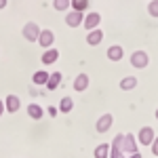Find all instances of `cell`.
<instances>
[{
  "label": "cell",
  "mask_w": 158,
  "mask_h": 158,
  "mask_svg": "<svg viewBox=\"0 0 158 158\" xmlns=\"http://www.w3.org/2000/svg\"><path fill=\"white\" fill-rule=\"evenodd\" d=\"M135 152H139V143H137V137L131 133L122 135V154L124 156H131Z\"/></svg>",
  "instance_id": "obj_1"
},
{
  "label": "cell",
  "mask_w": 158,
  "mask_h": 158,
  "mask_svg": "<svg viewBox=\"0 0 158 158\" xmlns=\"http://www.w3.org/2000/svg\"><path fill=\"white\" fill-rule=\"evenodd\" d=\"M40 25L34 23V21H27V23L23 25V30H21V34H23V38L27 40V42H36L38 36H40Z\"/></svg>",
  "instance_id": "obj_2"
},
{
  "label": "cell",
  "mask_w": 158,
  "mask_h": 158,
  "mask_svg": "<svg viewBox=\"0 0 158 158\" xmlns=\"http://www.w3.org/2000/svg\"><path fill=\"white\" fill-rule=\"evenodd\" d=\"M148 63H150V55H148L146 51H133V55H131V65H133V68L146 70Z\"/></svg>",
  "instance_id": "obj_3"
},
{
  "label": "cell",
  "mask_w": 158,
  "mask_h": 158,
  "mask_svg": "<svg viewBox=\"0 0 158 158\" xmlns=\"http://www.w3.org/2000/svg\"><path fill=\"white\" fill-rule=\"evenodd\" d=\"M154 137H156V133H154V129L152 127H141L139 129V133H137V143L139 146H152V141H154Z\"/></svg>",
  "instance_id": "obj_4"
},
{
  "label": "cell",
  "mask_w": 158,
  "mask_h": 158,
  "mask_svg": "<svg viewBox=\"0 0 158 158\" xmlns=\"http://www.w3.org/2000/svg\"><path fill=\"white\" fill-rule=\"evenodd\" d=\"M112 124H114V116L112 114H101L95 122V131L97 133H108L110 129H112Z\"/></svg>",
  "instance_id": "obj_5"
},
{
  "label": "cell",
  "mask_w": 158,
  "mask_h": 158,
  "mask_svg": "<svg viewBox=\"0 0 158 158\" xmlns=\"http://www.w3.org/2000/svg\"><path fill=\"white\" fill-rule=\"evenodd\" d=\"M82 21H85V13L80 11H68V15H65V25L68 27H80L82 25Z\"/></svg>",
  "instance_id": "obj_6"
},
{
  "label": "cell",
  "mask_w": 158,
  "mask_h": 158,
  "mask_svg": "<svg viewBox=\"0 0 158 158\" xmlns=\"http://www.w3.org/2000/svg\"><path fill=\"white\" fill-rule=\"evenodd\" d=\"M82 23H85V30H86V32H91V30L99 27V23H101V15H99V13H95V11L86 13Z\"/></svg>",
  "instance_id": "obj_7"
},
{
  "label": "cell",
  "mask_w": 158,
  "mask_h": 158,
  "mask_svg": "<svg viewBox=\"0 0 158 158\" xmlns=\"http://www.w3.org/2000/svg\"><path fill=\"white\" fill-rule=\"evenodd\" d=\"M110 158H127L122 154V135H116L110 143Z\"/></svg>",
  "instance_id": "obj_8"
},
{
  "label": "cell",
  "mask_w": 158,
  "mask_h": 158,
  "mask_svg": "<svg viewBox=\"0 0 158 158\" xmlns=\"http://www.w3.org/2000/svg\"><path fill=\"white\" fill-rule=\"evenodd\" d=\"M36 42H38V44H40L44 51H47V49H51V47H53V42H55V34H53L51 30H42Z\"/></svg>",
  "instance_id": "obj_9"
},
{
  "label": "cell",
  "mask_w": 158,
  "mask_h": 158,
  "mask_svg": "<svg viewBox=\"0 0 158 158\" xmlns=\"http://www.w3.org/2000/svg\"><path fill=\"white\" fill-rule=\"evenodd\" d=\"M19 108H21V99L17 97V95H6V99H4V110L9 114H17Z\"/></svg>",
  "instance_id": "obj_10"
},
{
  "label": "cell",
  "mask_w": 158,
  "mask_h": 158,
  "mask_svg": "<svg viewBox=\"0 0 158 158\" xmlns=\"http://www.w3.org/2000/svg\"><path fill=\"white\" fill-rule=\"evenodd\" d=\"M101 40H103V30L101 27H95L86 34V44L89 47H97V44H101Z\"/></svg>",
  "instance_id": "obj_11"
},
{
  "label": "cell",
  "mask_w": 158,
  "mask_h": 158,
  "mask_svg": "<svg viewBox=\"0 0 158 158\" xmlns=\"http://www.w3.org/2000/svg\"><path fill=\"white\" fill-rule=\"evenodd\" d=\"M89 82H91V78H89V74H78L76 78H74V91H78V93H85L86 89H89Z\"/></svg>",
  "instance_id": "obj_12"
},
{
  "label": "cell",
  "mask_w": 158,
  "mask_h": 158,
  "mask_svg": "<svg viewBox=\"0 0 158 158\" xmlns=\"http://www.w3.org/2000/svg\"><path fill=\"white\" fill-rule=\"evenodd\" d=\"M106 55H108V59H110V61H120L122 57H124V49H122L120 44H112V47L108 49V53H106Z\"/></svg>",
  "instance_id": "obj_13"
},
{
  "label": "cell",
  "mask_w": 158,
  "mask_h": 158,
  "mask_svg": "<svg viewBox=\"0 0 158 158\" xmlns=\"http://www.w3.org/2000/svg\"><path fill=\"white\" fill-rule=\"evenodd\" d=\"M57 59H59V51L53 49V47H51V49H47L44 53H42V63H44V65H53V63H55Z\"/></svg>",
  "instance_id": "obj_14"
},
{
  "label": "cell",
  "mask_w": 158,
  "mask_h": 158,
  "mask_svg": "<svg viewBox=\"0 0 158 158\" xmlns=\"http://www.w3.org/2000/svg\"><path fill=\"white\" fill-rule=\"evenodd\" d=\"M61 72H53V74H49V80H47V89L49 91H55V89H59V82H61Z\"/></svg>",
  "instance_id": "obj_15"
},
{
  "label": "cell",
  "mask_w": 158,
  "mask_h": 158,
  "mask_svg": "<svg viewBox=\"0 0 158 158\" xmlns=\"http://www.w3.org/2000/svg\"><path fill=\"white\" fill-rule=\"evenodd\" d=\"M27 116L34 118V120H40V118L44 116V110L40 108L38 103H30V106H27Z\"/></svg>",
  "instance_id": "obj_16"
},
{
  "label": "cell",
  "mask_w": 158,
  "mask_h": 158,
  "mask_svg": "<svg viewBox=\"0 0 158 158\" xmlns=\"http://www.w3.org/2000/svg\"><path fill=\"white\" fill-rule=\"evenodd\" d=\"M137 85H139V82H137V78H135V76H124L118 86H120L122 91H133Z\"/></svg>",
  "instance_id": "obj_17"
},
{
  "label": "cell",
  "mask_w": 158,
  "mask_h": 158,
  "mask_svg": "<svg viewBox=\"0 0 158 158\" xmlns=\"http://www.w3.org/2000/svg\"><path fill=\"white\" fill-rule=\"evenodd\" d=\"M47 80H49V72H47V70H38V72L32 76V82H34V85H47Z\"/></svg>",
  "instance_id": "obj_18"
},
{
  "label": "cell",
  "mask_w": 158,
  "mask_h": 158,
  "mask_svg": "<svg viewBox=\"0 0 158 158\" xmlns=\"http://www.w3.org/2000/svg\"><path fill=\"white\" fill-rule=\"evenodd\" d=\"M89 2H91V0H70V9H72V11L85 13L86 9H89Z\"/></svg>",
  "instance_id": "obj_19"
},
{
  "label": "cell",
  "mask_w": 158,
  "mask_h": 158,
  "mask_svg": "<svg viewBox=\"0 0 158 158\" xmlns=\"http://www.w3.org/2000/svg\"><path fill=\"white\" fill-rule=\"evenodd\" d=\"M95 158H110V143H99L95 148Z\"/></svg>",
  "instance_id": "obj_20"
},
{
  "label": "cell",
  "mask_w": 158,
  "mask_h": 158,
  "mask_svg": "<svg viewBox=\"0 0 158 158\" xmlns=\"http://www.w3.org/2000/svg\"><path fill=\"white\" fill-rule=\"evenodd\" d=\"M53 9L59 13H68L70 11V0H53Z\"/></svg>",
  "instance_id": "obj_21"
},
{
  "label": "cell",
  "mask_w": 158,
  "mask_h": 158,
  "mask_svg": "<svg viewBox=\"0 0 158 158\" xmlns=\"http://www.w3.org/2000/svg\"><path fill=\"white\" fill-rule=\"evenodd\" d=\"M74 108V99L72 97H63L59 103V112H63V114H68V112H72Z\"/></svg>",
  "instance_id": "obj_22"
},
{
  "label": "cell",
  "mask_w": 158,
  "mask_h": 158,
  "mask_svg": "<svg viewBox=\"0 0 158 158\" xmlns=\"http://www.w3.org/2000/svg\"><path fill=\"white\" fill-rule=\"evenodd\" d=\"M148 15L150 17H158V0H150L148 2Z\"/></svg>",
  "instance_id": "obj_23"
},
{
  "label": "cell",
  "mask_w": 158,
  "mask_h": 158,
  "mask_svg": "<svg viewBox=\"0 0 158 158\" xmlns=\"http://www.w3.org/2000/svg\"><path fill=\"white\" fill-rule=\"evenodd\" d=\"M150 148H152V154H154V156H158V135L154 137V141H152V146H150Z\"/></svg>",
  "instance_id": "obj_24"
},
{
  "label": "cell",
  "mask_w": 158,
  "mask_h": 158,
  "mask_svg": "<svg viewBox=\"0 0 158 158\" xmlns=\"http://www.w3.org/2000/svg\"><path fill=\"white\" fill-rule=\"evenodd\" d=\"M47 112H49V116H57L59 108H53V106H49V110H47Z\"/></svg>",
  "instance_id": "obj_25"
},
{
  "label": "cell",
  "mask_w": 158,
  "mask_h": 158,
  "mask_svg": "<svg viewBox=\"0 0 158 158\" xmlns=\"http://www.w3.org/2000/svg\"><path fill=\"white\" fill-rule=\"evenodd\" d=\"M6 110H4V101H0V118H2V114H4Z\"/></svg>",
  "instance_id": "obj_26"
},
{
  "label": "cell",
  "mask_w": 158,
  "mask_h": 158,
  "mask_svg": "<svg viewBox=\"0 0 158 158\" xmlns=\"http://www.w3.org/2000/svg\"><path fill=\"white\" fill-rule=\"evenodd\" d=\"M6 4H9V0H0V11H2V9H4Z\"/></svg>",
  "instance_id": "obj_27"
},
{
  "label": "cell",
  "mask_w": 158,
  "mask_h": 158,
  "mask_svg": "<svg viewBox=\"0 0 158 158\" xmlns=\"http://www.w3.org/2000/svg\"><path fill=\"white\" fill-rule=\"evenodd\" d=\"M127 158H141V152H135V154H131V156H127Z\"/></svg>",
  "instance_id": "obj_28"
},
{
  "label": "cell",
  "mask_w": 158,
  "mask_h": 158,
  "mask_svg": "<svg viewBox=\"0 0 158 158\" xmlns=\"http://www.w3.org/2000/svg\"><path fill=\"white\" fill-rule=\"evenodd\" d=\"M154 116H156V120H158V108H156V114H154Z\"/></svg>",
  "instance_id": "obj_29"
}]
</instances>
